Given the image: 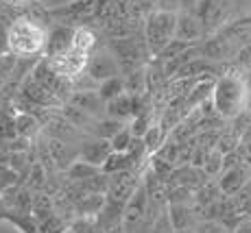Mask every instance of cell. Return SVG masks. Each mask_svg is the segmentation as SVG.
Returning <instances> with one entry per match:
<instances>
[{"mask_svg": "<svg viewBox=\"0 0 251 233\" xmlns=\"http://www.w3.org/2000/svg\"><path fill=\"white\" fill-rule=\"evenodd\" d=\"M118 68H120L118 59H116L114 55H109V52H92V59H90V66H88L85 74H88L90 79L103 83V81L112 79V76H118Z\"/></svg>", "mask_w": 251, "mask_h": 233, "instance_id": "obj_9", "label": "cell"}, {"mask_svg": "<svg viewBox=\"0 0 251 233\" xmlns=\"http://www.w3.org/2000/svg\"><path fill=\"white\" fill-rule=\"evenodd\" d=\"M147 211H149L147 186H138V190L133 192V196L129 198V203L125 205L120 225L125 227L127 233H136L138 229H142V225H147Z\"/></svg>", "mask_w": 251, "mask_h": 233, "instance_id": "obj_6", "label": "cell"}, {"mask_svg": "<svg viewBox=\"0 0 251 233\" xmlns=\"http://www.w3.org/2000/svg\"><path fill=\"white\" fill-rule=\"evenodd\" d=\"M70 179H75V181H90V179L99 177L100 174V168L94 166V163H88L85 159H81V162H75L68 170Z\"/></svg>", "mask_w": 251, "mask_h": 233, "instance_id": "obj_19", "label": "cell"}, {"mask_svg": "<svg viewBox=\"0 0 251 233\" xmlns=\"http://www.w3.org/2000/svg\"><path fill=\"white\" fill-rule=\"evenodd\" d=\"M199 0H179V11H195Z\"/></svg>", "mask_w": 251, "mask_h": 233, "instance_id": "obj_28", "label": "cell"}, {"mask_svg": "<svg viewBox=\"0 0 251 233\" xmlns=\"http://www.w3.org/2000/svg\"><path fill=\"white\" fill-rule=\"evenodd\" d=\"M61 233H75V229H70V231H61Z\"/></svg>", "mask_w": 251, "mask_h": 233, "instance_id": "obj_32", "label": "cell"}, {"mask_svg": "<svg viewBox=\"0 0 251 233\" xmlns=\"http://www.w3.org/2000/svg\"><path fill=\"white\" fill-rule=\"evenodd\" d=\"M195 233H229V229L221 220L205 218V220H201V222L195 225Z\"/></svg>", "mask_w": 251, "mask_h": 233, "instance_id": "obj_25", "label": "cell"}, {"mask_svg": "<svg viewBox=\"0 0 251 233\" xmlns=\"http://www.w3.org/2000/svg\"><path fill=\"white\" fill-rule=\"evenodd\" d=\"M168 216H171L175 231L195 229V210L188 203H171L168 205Z\"/></svg>", "mask_w": 251, "mask_h": 233, "instance_id": "obj_14", "label": "cell"}, {"mask_svg": "<svg viewBox=\"0 0 251 233\" xmlns=\"http://www.w3.org/2000/svg\"><path fill=\"white\" fill-rule=\"evenodd\" d=\"M72 35H75V26H68V24H57V26H52L50 33H48L44 57H52V55H59V52L68 50L72 46Z\"/></svg>", "mask_w": 251, "mask_h": 233, "instance_id": "obj_12", "label": "cell"}, {"mask_svg": "<svg viewBox=\"0 0 251 233\" xmlns=\"http://www.w3.org/2000/svg\"><path fill=\"white\" fill-rule=\"evenodd\" d=\"M136 98H131L129 94H120L118 98L109 100L107 103V116L116 120L129 118V116H136Z\"/></svg>", "mask_w": 251, "mask_h": 233, "instance_id": "obj_16", "label": "cell"}, {"mask_svg": "<svg viewBox=\"0 0 251 233\" xmlns=\"http://www.w3.org/2000/svg\"><path fill=\"white\" fill-rule=\"evenodd\" d=\"M205 37V28L201 20L195 16V11H179L177 13V33H175V40L188 42V44H197Z\"/></svg>", "mask_w": 251, "mask_h": 233, "instance_id": "obj_10", "label": "cell"}, {"mask_svg": "<svg viewBox=\"0 0 251 233\" xmlns=\"http://www.w3.org/2000/svg\"><path fill=\"white\" fill-rule=\"evenodd\" d=\"M31 76H33L35 81H40V83L44 85V87H48L50 92H55L59 98L68 96V92H70V87H72V81H70V79H66V76L57 74V72L52 70L50 66H48L46 57H42V59L35 64V68L31 70Z\"/></svg>", "mask_w": 251, "mask_h": 233, "instance_id": "obj_7", "label": "cell"}, {"mask_svg": "<svg viewBox=\"0 0 251 233\" xmlns=\"http://www.w3.org/2000/svg\"><path fill=\"white\" fill-rule=\"evenodd\" d=\"M13 127H16V131L20 135H24V138H33V135L40 133L42 124L35 114H31V111H20V114L16 116V120H13Z\"/></svg>", "mask_w": 251, "mask_h": 233, "instance_id": "obj_17", "label": "cell"}, {"mask_svg": "<svg viewBox=\"0 0 251 233\" xmlns=\"http://www.w3.org/2000/svg\"><path fill=\"white\" fill-rule=\"evenodd\" d=\"M166 135H168V129L164 127L162 122H157V124H151L149 127V131L144 133V144H147V150H149V155H153V153H157L164 144H166Z\"/></svg>", "mask_w": 251, "mask_h": 233, "instance_id": "obj_18", "label": "cell"}, {"mask_svg": "<svg viewBox=\"0 0 251 233\" xmlns=\"http://www.w3.org/2000/svg\"><path fill=\"white\" fill-rule=\"evenodd\" d=\"M203 170H205L207 177H216V174L223 172V153L216 150V148L210 150V153H207L205 163H203Z\"/></svg>", "mask_w": 251, "mask_h": 233, "instance_id": "obj_23", "label": "cell"}, {"mask_svg": "<svg viewBox=\"0 0 251 233\" xmlns=\"http://www.w3.org/2000/svg\"><path fill=\"white\" fill-rule=\"evenodd\" d=\"M151 233H175V227H173L171 216H168V207L155 218V222L151 225Z\"/></svg>", "mask_w": 251, "mask_h": 233, "instance_id": "obj_26", "label": "cell"}, {"mask_svg": "<svg viewBox=\"0 0 251 233\" xmlns=\"http://www.w3.org/2000/svg\"><path fill=\"white\" fill-rule=\"evenodd\" d=\"M175 233H195V229H181V231H175Z\"/></svg>", "mask_w": 251, "mask_h": 233, "instance_id": "obj_31", "label": "cell"}, {"mask_svg": "<svg viewBox=\"0 0 251 233\" xmlns=\"http://www.w3.org/2000/svg\"><path fill=\"white\" fill-rule=\"evenodd\" d=\"M231 13V0H199L195 7V16L201 20L205 28V35H214L216 31L227 24Z\"/></svg>", "mask_w": 251, "mask_h": 233, "instance_id": "obj_5", "label": "cell"}, {"mask_svg": "<svg viewBox=\"0 0 251 233\" xmlns=\"http://www.w3.org/2000/svg\"><path fill=\"white\" fill-rule=\"evenodd\" d=\"M46 42V26L33 16H18L9 26V52L20 59H31L44 52Z\"/></svg>", "mask_w": 251, "mask_h": 233, "instance_id": "obj_2", "label": "cell"}, {"mask_svg": "<svg viewBox=\"0 0 251 233\" xmlns=\"http://www.w3.org/2000/svg\"><path fill=\"white\" fill-rule=\"evenodd\" d=\"M114 153L112 142L107 140H96V142H88L83 148H81V159H85L88 163H94V166L103 168V163L107 162V157Z\"/></svg>", "mask_w": 251, "mask_h": 233, "instance_id": "obj_13", "label": "cell"}, {"mask_svg": "<svg viewBox=\"0 0 251 233\" xmlns=\"http://www.w3.org/2000/svg\"><path fill=\"white\" fill-rule=\"evenodd\" d=\"M177 13L179 11L157 9V11H151L147 16V22H144V44L149 46L151 55L157 57L168 44L175 40Z\"/></svg>", "mask_w": 251, "mask_h": 233, "instance_id": "obj_3", "label": "cell"}, {"mask_svg": "<svg viewBox=\"0 0 251 233\" xmlns=\"http://www.w3.org/2000/svg\"><path fill=\"white\" fill-rule=\"evenodd\" d=\"M120 129H123V122H120V120L107 118V120H103V122H99V129H96V133H99L103 140H112Z\"/></svg>", "mask_w": 251, "mask_h": 233, "instance_id": "obj_24", "label": "cell"}, {"mask_svg": "<svg viewBox=\"0 0 251 233\" xmlns=\"http://www.w3.org/2000/svg\"><path fill=\"white\" fill-rule=\"evenodd\" d=\"M90 59H92V52H85L76 46H70L68 50L59 52V55H52V57H46L48 66L57 72V74L66 76L75 83L79 76H83L88 72V66H90Z\"/></svg>", "mask_w": 251, "mask_h": 233, "instance_id": "obj_4", "label": "cell"}, {"mask_svg": "<svg viewBox=\"0 0 251 233\" xmlns=\"http://www.w3.org/2000/svg\"><path fill=\"white\" fill-rule=\"evenodd\" d=\"M9 4H24V2H31V0H4Z\"/></svg>", "mask_w": 251, "mask_h": 233, "instance_id": "obj_30", "label": "cell"}, {"mask_svg": "<svg viewBox=\"0 0 251 233\" xmlns=\"http://www.w3.org/2000/svg\"><path fill=\"white\" fill-rule=\"evenodd\" d=\"M20 92H22V98L28 100V103L37 105V107H46V109H52V107H59L64 103V98L50 92L48 87H44L40 81H35L33 76H26L20 85Z\"/></svg>", "mask_w": 251, "mask_h": 233, "instance_id": "obj_8", "label": "cell"}, {"mask_svg": "<svg viewBox=\"0 0 251 233\" xmlns=\"http://www.w3.org/2000/svg\"><path fill=\"white\" fill-rule=\"evenodd\" d=\"M18 59H20V57H16L13 52H2V55H0V90L4 87V83L11 81L13 72H16V66H18Z\"/></svg>", "mask_w": 251, "mask_h": 233, "instance_id": "obj_21", "label": "cell"}, {"mask_svg": "<svg viewBox=\"0 0 251 233\" xmlns=\"http://www.w3.org/2000/svg\"><path fill=\"white\" fill-rule=\"evenodd\" d=\"M116 48V59H118V66L123 68H129V66H138L140 61V48L133 37H123L114 44Z\"/></svg>", "mask_w": 251, "mask_h": 233, "instance_id": "obj_15", "label": "cell"}, {"mask_svg": "<svg viewBox=\"0 0 251 233\" xmlns=\"http://www.w3.org/2000/svg\"><path fill=\"white\" fill-rule=\"evenodd\" d=\"M125 81L123 79H118V76H112V79H107V81H103L99 87V94H100V98L105 100V103H109V100H114V98H118L120 94H125Z\"/></svg>", "mask_w": 251, "mask_h": 233, "instance_id": "obj_20", "label": "cell"}, {"mask_svg": "<svg viewBox=\"0 0 251 233\" xmlns=\"http://www.w3.org/2000/svg\"><path fill=\"white\" fill-rule=\"evenodd\" d=\"M212 105L223 120H236L249 107V83L247 76L229 70L214 81Z\"/></svg>", "mask_w": 251, "mask_h": 233, "instance_id": "obj_1", "label": "cell"}, {"mask_svg": "<svg viewBox=\"0 0 251 233\" xmlns=\"http://www.w3.org/2000/svg\"><path fill=\"white\" fill-rule=\"evenodd\" d=\"M231 233H251V218H243V220L231 229Z\"/></svg>", "mask_w": 251, "mask_h": 233, "instance_id": "obj_27", "label": "cell"}, {"mask_svg": "<svg viewBox=\"0 0 251 233\" xmlns=\"http://www.w3.org/2000/svg\"><path fill=\"white\" fill-rule=\"evenodd\" d=\"M249 181V166L240 163V166H234V168H227L219 174V187L225 196H234L247 186Z\"/></svg>", "mask_w": 251, "mask_h": 233, "instance_id": "obj_11", "label": "cell"}, {"mask_svg": "<svg viewBox=\"0 0 251 233\" xmlns=\"http://www.w3.org/2000/svg\"><path fill=\"white\" fill-rule=\"evenodd\" d=\"M46 7H61V4H68V2H75V0H44Z\"/></svg>", "mask_w": 251, "mask_h": 233, "instance_id": "obj_29", "label": "cell"}, {"mask_svg": "<svg viewBox=\"0 0 251 233\" xmlns=\"http://www.w3.org/2000/svg\"><path fill=\"white\" fill-rule=\"evenodd\" d=\"M133 138H136V135L131 133V129L123 127L112 140H109V142H112V148L116 150V153H127V150L131 148V144H133Z\"/></svg>", "mask_w": 251, "mask_h": 233, "instance_id": "obj_22", "label": "cell"}]
</instances>
